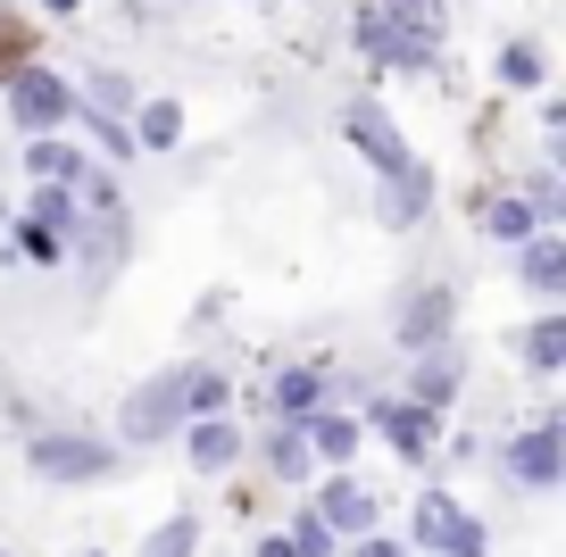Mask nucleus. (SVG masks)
Returning <instances> with one entry per match:
<instances>
[{"label": "nucleus", "mask_w": 566, "mask_h": 557, "mask_svg": "<svg viewBox=\"0 0 566 557\" xmlns=\"http://www.w3.org/2000/svg\"><path fill=\"white\" fill-rule=\"evenodd\" d=\"M18 217L42 233H59V242H75V225H84V209H75V192H59V183H25L18 192Z\"/></svg>", "instance_id": "obj_26"}, {"label": "nucleus", "mask_w": 566, "mask_h": 557, "mask_svg": "<svg viewBox=\"0 0 566 557\" xmlns=\"http://www.w3.org/2000/svg\"><path fill=\"white\" fill-rule=\"evenodd\" d=\"M467 516V507H459V491H450V483H424L417 491V507H408V557H442V540H450V524H459Z\"/></svg>", "instance_id": "obj_20"}, {"label": "nucleus", "mask_w": 566, "mask_h": 557, "mask_svg": "<svg viewBox=\"0 0 566 557\" xmlns=\"http://www.w3.org/2000/svg\"><path fill=\"white\" fill-rule=\"evenodd\" d=\"M250 458H259L266 483H283V491H308V483H317V458H308V441H301V433H283V424H259V433H250Z\"/></svg>", "instance_id": "obj_17"}, {"label": "nucleus", "mask_w": 566, "mask_h": 557, "mask_svg": "<svg viewBox=\"0 0 566 557\" xmlns=\"http://www.w3.org/2000/svg\"><path fill=\"white\" fill-rule=\"evenodd\" d=\"M516 283H525L533 299H566V233H533L525 250H516Z\"/></svg>", "instance_id": "obj_24"}, {"label": "nucleus", "mask_w": 566, "mask_h": 557, "mask_svg": "<svg viewBox=\"0 0 566 557\" xmlns=\"http://www.w3.org/2000/svg\"><path fill=\"white\" fill-rule=\"evenodd\" d=\"M475 225H483V242L525 250L533 233H542V209H533L525 192H475Z\"/></svg>", "instance_id": "obj_21"}, {"label": "nucleus", "mask_w": 566, "mask_h": 557, "mask_svg": "<svg viewBox=\"0 0 566 557\" xmlns=\"http://www.w3.org/2000/svg\"><path fill=\"white\" fill-rule=\"evenodd\" d=\"M176 458L192 483H233L250 466V424L242 417H209V424H184L176 433Z\"/></svg>", "instance_id": "obj_10"}, {"label": "nucleus", "mask_w": 566, "mask_h": 557, "mask_svg": "<svg viewBox=\"0 0 566 557\" xmlns=\"http://www.w3.org/2000/svg\"><path fill=\"white\" fill-rule=\"evenodd\" d=\"M549 233H566V192H558V209H549Z\"/></svg>", "instance_id": "obj_41"}, {"label": "nucleus", "mask_w": 566, "mask_h": 557, "mask_svg": "<svg viewBox=\"0 0 566 557\" xmlns=\"http://www.w3.org/2000/svg\"><path fill=\"white\" fill-rule=\"evenodd\" d=\"M549 167H558V183H566V134H558V141H549Z\"/></svg>", "instance_id": "obj_39"}, {"label": "nucleus", "mask_w": 566, "mask_h": 557, "mask_svg": "<svg viewBox=\"0 0 566 557\" xmlns=\"http://www.w3.org/2000/svg\"><path fill=\"white\" fill-rule=\"evenodd\" d=\"M18 9H42L51 25H84V9H92V0H18Z\"/></svg>", "instance_id": "obj_34"}, {"label": "nucleus", "mask_w": 566, "mask_h": 557, "mask_svg": "<svg viewBox=\"0 0 566 557\" xmlns=\"http://www.w3.org/2000/svg\"><path fill=\"white\" fill-rule=\"evenodd\" d=\"M9 424H18V441H25V433H42V408L25 400V391H9Z\"/></svg>", "instance_id": "obj_36"}, {"label": "nucleus", "mask_w": 566, "mask_h": 557, "mask_svg": "<svg viewBox=\"0 0 566 557\" xmlns=\"http://www.w3.org/2000/svg\"><path fill=\"white\" fill-rule=\"evenodd\" d=\"M250 557H301V549H292V540H283V524H275V533L250 540Z\"/></svg>", "instance_id": "obj_37"}, {"label": "nucleus", "mask_w": 566, "mask_h": 557, "mask_svg": "<svg viewBox=\"0 0 566 557\" xmlns=\"http://www.w3.org/2000/svg\"><path fill=\"white\" fill-rule=\"evenodd\" d=\"M0 250H9L18 266H34V275H59V266H67V242H59V233H42V225H25V217L0 233Z\"/></svg>", "instance_id": "obj_29"}, {"label": "nucleus", "mask_w": 566, "mask_h": 557, "mask_svg": "<svg viewBox=\"0 0 566 557\" xmlns=\"http://www.w3.org/2000/svg\"><path fill=\"white\" fill-rule=\"evenodd\" d=\"M92 167V150L75 134H42V141H18V175L25 183H59V192H75Z\"/></svg>", "instance_id": "obj_16"}, {"label": "nucleus", "mask_w": 566, "mask_h": 557, "mask_svg": "<svg viewBox=\"0 0 566 557\" xmlns=\"http://www.w3.org/2000/svg\"><path fill=\"white\" fill-rule=\"evenodd\" d=\"M433 200H442V175L424 167H408V175H391V183H375V225L384 233H417L424 217H433Z\"/></svg>", "instance_id": "obj_14"}, {"label": "nucleus", "mask_w": 566, "mask_h": 557, "mask_svg": "<svg viewBox=\"0 0 566 557\" xmlns=\"http://www.w3.org/2000/svg\"><path fill=\"white\" fill-rule=\"evenodd\" d=\"M442 557H492V524L475 516V507H467L459 524H450V540H442Z\"/></svg>", "instance_id": "obj_33"}, {"label": "nucleus", "mask_w": 566, "mask_h": 557, "mask_svg": "<svg viewBox=\"0 0 566 557\" xmlns=\"http://www.w3.org/2000/svg\"><path fill=\"white\" fill-rule=\"evenodd\" d=\"M184 366H192V358L150 366V375H142V383L117 400V417H108V441H117L125 458H142V450H176V433H184Z\"/></svg>", "instance_id": "obj_3"}, {"label": "nucleus", "mask_w": 566, "mask_h": 557, "mask_svg": "<svg viewBox=\"0 0 566 557\" xmlns=\"http://www.w3.org/2000/svg\"><path fill=\"white\" fill-rule=\"evenodd\" d=\"M558 491H566V483H558Z\"/></svg>", "instance_id": "obj_44"}, {"label": "nucleus", "mask_w": 566, "mask_h": 557, "mask_svg": "<svg viewBox=\"0 0 566 557\" xmlns=\"http://www.w3.org/2000/svg\"><path fill=\"white\" fill-rule=\"evenodd\" d=\"M75 141H84L101 167H117V175L142 158V150H134V125H125V117H101V108H75Z\"/></svg>", "instance_id": "obj_25"}, {"label": "nucleus", "mask_w": 566, "mask_h": 557, "mask_svg": "<svg viewBox=\"0 0 566 557\" xmlns=\"http://www.w3.org/2000/svg\"><path fill=\"white\" fill-rule=\"evenodd\" d=\"M358 424H367V441H384L400 466H433V458H442V417L408 408L400 391H367V400H358Z\"/></svg>", "instance_id": "obj_6"}, {"label": "nucleus", "mask_w": 566, "mask_h": 557, "mask_svg": "<svg viewBox=\"0 0 566 557\" xmlns=\"http://www.w3.org/2000/svg\"><path fill=\"white\" fill-rule=\"evenodd\" d=\"M75 209H84V217H117V209H134V200H125V175L92 158V167H84V183H75Z\"/></svg>", "instance_id": "obj_30"}, {"label": "nucleus", "mask_w": 566, "mask_h": 557, "mask_svg": "<svg viewBox=\"0 0 566 557\" xmlns=\"http://www.w3.org/2000/svg\"><path fill=\"white\" fill-rule=\"evenodd\" d=\"M283 540H292V549H301V557H342V540H334V524H325L317 516V507H292V524H283Z\"/></svg>", "instance_id": "obj_31"}, {"label": "nucleus", "mask_w": 566, "mask_h": 557, "mask_svg": "<svg viewBox=\"0 0 566 557\" xmlns=\"http://www.w3.org/2000/svg\"><path fill=\"white\" fill-rule=\"evenodd\" d=\"M492 84L509 92V101H533V92L549 84V51H542L533 34H509V42L492 51Z\"/></svg>", "instance_id": "obj_23"}, {"label": "nucleus", "mask_w": 566, "mask_h": 557, "mask_svg": "<svg viewBox=\"0 0 566 557\" xmlns=\"http://www.w3.org/2000/svg\"><path fill=\"white\" fill-rule=\"evenodd\" d=\"M542 125H549V141L566 134V92H549V101H542Z\"/></svg>", "instance_id": "obj_38"}, {"label": "nucleus", "mask_w": 566, "mask_h": 557, "mask_svg": "<svg viewBox=\"0 0 566 557\" xmlns=\"http://www.w3.org/2000/svg\"><path fill=\"white\" fill-rule=\"evenodd\" d=\"M75 101L101 108V117H134V108H142V75L117 67V59H92V67L75 75Z\"/></svg>", "instance_id": "obj_22"}, {"label": "nucleus", "mask_w": 566, "mask_h": 557, "mask_svg": "<svg viewBox=\"0 0 566 557\" xmlns=\"http://www.w3.org/2000/svg\"><path fill=\"white\" fill-rule=\"evenodd\" d=\"M9 225H18V200H9V192H0V233H9Z\"/></svg>", "instance_id": "obj_40"}, {"label": "nucleus", "mask_w": 566, "mask_h": 557, "mask_svg": "<svg viewBox=\"0 0 566 557\" xmlns=\"http://www.w3.org/2000/svg\"><path fill=\"white\" fill-rule=\"evenodd\" d=\"M125 125H134V150H142V158L184 150V134H192V117H184V101H176V92H142V108H134Z\"/></svg>", "instance_id": "obj_18"}, {"label": "nucleus", "mask_w": 566, "mask_h": 557, "mask_svg": "<svg viewBox=\"0 0 566 557\" xmlns=\"http://www.w3.org/2000/svg\"><path fill=\"white\" fill-rule=\"evenodd\" d=\"M75 75L51 67V59H25L9 84H0V117H9V134L18 141H42V134H75Z\"/></svg>", "instance_id": "obj_4"}, {"label": "nucleus", "mask_w": 566, "mask_h": 557, "mask_svg": "<svg viewBox=\"0 0 566 557\" xmlns=\"http://www.w3.org/2000/svg\"><path fill=\"white\" fill-rule=\"evenodd\" d=\"M516 358H525L533 375H566V308L533 316V325L516 333Z\"/></svg>", "instance_id": "obj_28"}, {"label": "nucleus", "mask_w": 566, "mask_h": 557, "mask_svg": "<svg viewBox=\"0 0 566 557\" xmlns=\"http://www.w3.org/2000/svg\"><path fill=\"white\" fill-rule=\"evenodd\" d=\"M308 458H317V474H358V450H367V424H358V408H325L317 424H308Z\"/></svg>", "instance_id": "obj_15"}, {"label": "nucleus", "mask_w": 566, "mask_h": 557, "mask_svg": "<svg viewBox=\"0 0 566 557\" xmlns=\"http://www.w3.org/2000/svg\"><path fill=\"white\" fill-rule=\"evenodd\" d=\"M500 474H509V491H558L566 483V441L542 433V424H516L500 441Z\"/></svg>", "instance_id": "obj_12"}, {"label": "nucleus", "mask_w": 566, "mask_h": 557, "mask_svg": "<svg viewBox=\"0 0 566 557\" xmlns=\"http://www.w3.org/2000/svg\"><path fill=\"white\" fill-rule=\"evenodd\" d=\"M391 25H417V34H450V0H375Z\"/></svg>", "instance_id": "obj_32"}, {"label": "nucleus", "mask_w": 566, "mask_h": 557, "mask_svg": "<svg viewBox=\"0 0 566 557\" xmlns=\"http://www.w3.org/2000/svg\"><path fill=\"white\" fill-rule=\"evenodd\" d=\"M334 375H342L334 349H308V358H275V366H266V383H259V391H242V408H233V417H242L250 433H259V424L308 433V424L334 408Z\"/></svg>", "instance_id": "obj_1"}, {"label": "nucleus", "mask_w": 566, "mask_h": 557, "mask_svg": "<svg viewBox=\"0 0 566 557\" xmlns=\"http://www.w3.org/2000/svg\"><path fill=\"white\" fill-rule=\"evenodd\" d=\"M442 42L450 34H417V25H391L375 0L350 9V51L367 59L375 75H442Z\"/></svg>", "instance_id": "obj_5"}, {"label": "nucleus", "mask_w": 566, "mask_h": 557, "mask_svg": "<svg viewBox=\"0 0 566 557\" xmlns=\"http://www.w3.org/2000/svg\"><path fill=\"white\" fill-rule=\"evenodd\" d=\"M0 557H18V549H0Z\"/></svg>", "instance_id": "obj_43"}, {"label": "nucleus", "mask_w": 566, "mask_h": 557, "mask_svg": "<svg viewBox=\"0 0 566 557\" xmlns=\"http://www.w3.org/2000/svg\"><path fill=\"white\" fill-rule=\"evenodd\" d=\"M459 391H467V349H459V341L424 349V358H408V383H400V400H408V408H424V417H442V424H450Z\"/></svg>", "instance_id": "obj_13"}, {"label": "nucleus", "mask_w": 566, "mask_h": 557, "mask_svg": "<svg viewBox=\"0 0 566 557\" xmlns=\"http://www.w3.org/2000/svg\"><path fill=\"white\" fill-rule=\"evenodd\" d=\"M459 341V283H408V299L391 308V349L400 358H424V349Z\"/></svg>", "instance_id": "obj_8"}, {"label": "nucleus", "mask_w": 566, "mask_h": 557, "mask_svg": "<svg viewBox=\"0 0 566 557\" xmlns=\"http://www.w3.org/2000/svg\"><path fill=\"white\" fill-rule=\"evenodd\" d=\"M200 540H209V516H200V507H176V516H159L142 533L134 557H200Z\"/></svg>", "instance_id": "obj_27"}, {"label": "nucleus", "mask_w": 566, "mask_h": 557, "mask_svg": "<svg viewBox=\"0 0 566 557\" xmlns=\"http://www.w3.org/2000/svg\"><path fill=\"white\" fill-rule=\"evenodd\" d=\"M342 141L358 150V167L375 175V183H391V175H408L417 167V150H408V134H400V117H391L375 92H358V101H342Z\"/></svg>", "instance_id": "obj_7"}, {"label": "nucleus", "mask_w": 566, "mask_h": 557, "mask_svg": "<svg viewBox=\"0 0 566 557\" xmlns=\"http://www.w3.org/2000/svg\"><path fill=\"white\" fill-rule=\"evenodd\" d=\"M75 557H108V549H75Z\"/></svg>", "instance_id": "obj_42"}, {"label": "nucleus", "mask_w": 566, "mask_h": 557, "mask_svg": "<svg viewBox=\"0 0 566 557\" xmlns=\"http://www.w3.org/2000/svg\"><path fill=\"white\" fill-rule=\"evenodd\" d=\"M125 259H134V209H117V217H84L75 225V242H67V266L101 292V283H117L125 275Z\"/></svg>", "instance_id": "obj_11"}, {"label": "nucleus", "mask_w": 566, "mask_h": 557, "mask_svg": "<svg viewBox=\"0 0 566 557\" xmlns=\"http://www.w3.org/2000/svg\"><path fill=\"white\" fill-rule=\"evenodd\" d=\"M25 474L51 483V491H101V483L125 474V450L101 433V424L59 417V424H42V433H25Z\"/></svg>", "instance_id": "obj_2"}, {"label": "nucleus", "mask_w": 566, "mask_h": 557, "mask_svg": "<svg viewBox=\"0 0 566 557\" xmlns=\"http://www.w3.org/2000/svg\"><path fill=\"white\" fill-rule=\"evenodd\" d=\"M233 408H242V383H233L217 358H200V349H192V366H184V424L233 417Z\"/></svg>", "instance_id": "obj_19"}, {"label": "nucleus", "mask_w": 566, "mask_h": 557, "mask_svg": "<svg viewBox=\"0 0 566 557\" xmlns=\"http://www.w3.org/2000/svg\"><path fill=\"white\" fill-rule=\"evenodd\" d=\"M308 507H317L325 524H334V540L350 549V540H367V533H384V491L367 483V474H317V483L301 491Z\"/></svg>", "instance_id": "obj_9"}, {"label": "nucleus", "mask_w": 566, "mask_h": 557, "mask_svg": "<svg viewBox=\"0 0 566 557\" xmlns=\"http://www.w3.org/2000/svg\"><path fill=\"white\" fill-rule=\"evenodd\" d=\"M342 557H408V540L400 533H367V540H350Z\"/></svg>", "instance_id": "obj_35"}]
</instances>
